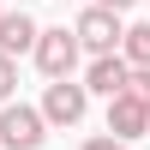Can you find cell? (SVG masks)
<instances>
[{
  "label": "cell",
  "mask_w": 150,
  "mask_h": 150,
  "mask_svg": "<svg viewBox=\"0 0 150 150\" xmlns=\"http://www.w3.org/2000/svg\"><path fill=\"white\" fill-rule=\"evenodd\" d=\"M78 150H126V144H120V138H114V132H102V138H84Z\"/></svg>",
  "instance_id": "cell-10"
},
{
  "label": "cell",
  "mask_w": 150,
  "mask_h": 150,
  "mask_svg": "<svg viewBox=\"0 0 150 150\" xmlns=\"http://www.w3.org/2000/svg\"><path fill=\"white\" fill-rule=\"evenodd\" d=\"M108 132H114L120 144H132V138H150V102L138 90H120V96H108Z\"/></svg>",
  "instance_id": "cell-5"
},
{
  "label": "cell",
  "mask_w": 150,
  "mask_h": 150,
  "mask_svg": "<svg viewBox=\"0 0 150 150\" xmlns=\"http://www.w3.org/2000/svg\"><path fill=\"white\" fill-rule=\"evenodd\" d=\"M12 90H18V60L0 54V102H12Z\"/></svg>",
  "instance_id": "cell-9"
},
{
  "label": "cell",
  "mask_w": 150,
  "mask_h": 150,
  "mask_svg": "<svg viewBox=\"0 0 150 150\" xmlns=\"http://www.w3.org/2000/svg\"><path fill=\"white\" fill-rule=\"evenodd\" d=\"M84 108H90V90H84V84L48 78V90H42V120H48V126H78Z\"/></svg>",
  "instance_id": "cell-4"
},
{
  "label": "cell",
  "mask_w": 150,
  "mask_h": 150,
  "mask_svg": "<svg viewBox=\"0 0 150 150\" xmlns=\"http://www.w3.org/2000/svg\"><path fill=\"white\" fill-rule=\"evenodd\" d=\"M48 120L30 102H0V150H42Z\"/></svg>",
  "instance_id": "cell-1"
},
{
  "label": "cell",
  "mask_w": 150,
  "mask_h": 150,
  "mask_svg": "<svg viewBox=\"0 0 150 150\" xmlns=\"http://www.w3.org/2000/svg\"><path fill=\"white\" fill-rule=\"evenodd\" d=\"M132 84V60L126 54H90V66H84V90L90 96H120Z\"/></svg>",
  "instance_id": "cell-6"
},
{
  "label": "cell",
  "mask_w": 150,
  "mask_h": 150,
  "mask_svg": "<svg viewBox=\"0 0 150 150\" xmlns=\"http://www.w3.org/2000/svg\"><path fill=\"white\" fill-rule=\"evenodd\" d=\"M36 36H42V24L30 18L24 6H12V12H0V54H36Z\"/></svg>",
  "instance_id": "cell-7"
},
{
  "label": "cell",
  "mask_w": 150,
  "mask_h": 150,
  "mask_svg": "<svg viewBox=\"0 0 150 150\" xmlns=\"http://www.w3.org/2000/svg\"><path fill=\"white\" fill-rule=\"evenodd\" d=\"M96 6H114V12H132L138 0H96Z\"/></svg>",
  "instance_id": "cell-12"
},
{
  "label": "cell",
  "mask_w": 150,
  "mask_h": 150,
  "mask_svg": "<svg viewBox=\"0 0 150 150\" xmlns=\"http://www.w3.org/2000/svg\"><path fill=\"white\" fill-rule=\"evenodd\" d=\"M78 54H84V42H78V30H66V24H48V30L36 36V66H42L48 78H72Z\"/></svg>",
  "instance_id": "cell-3"
},
{
  "label": "cell",
  "mask_w": 150,
  "mask_h": 150,
  "mask_svg": "<svg viewBox=\"0 0 150 150\" xmlns=\"http://www.w3.org/2000/svg\"><path fill=\"white\" fill-rule=\"evenodd\" d=\"M18 6H30V0H18Z\"/></svg>",
  "instance_id": "cell-13"
},
{
  "label": "cell",
  "mask_w": 150,
  "mask_h": 150,
  "mask_svg": "<svg viewBox=\"0 0 150 150\" xmlns=\"http://www.w3.org/2000/svg\"><path fill=\"white\" fill-rule=\"evenodd\" d=\"M0 12H6V6H0Z\"/></svg>",
  "instance_id": "cell-14"
},
{
  "label": "cell",
  "mask_w": 150,
  "mask_h": 150,
  "mask_svg": "<svg viewBox=\"0 0 150 150\" xmlns=\"http://www.w3.org/2000/svg\"><path fill=\"white\" fill-rule=\"evenodd\" d=\"M72 30H78V42H84V54H120V36H126V24H120V12L114 6H84L78 12V24H72Z\"/></svg>",
  "instance_id": "cell-2"
},
{
  "label": "cell",
  "mask_w": 150,
  "mask_h": 150,
  "mask_svg": "<svg viewBox=\"0 0 150 150\" xmlns=\"http://www.w3.org/2000/svg\"><path fill=\"white\" fill-rule=\"evenodd\" d=\"M132 90H138L144 102H150V66H132Z\"/></svg>",
  "instance_id": "cell-11"
},
{
  "label": "cell",
  "mask_w": 150,
  "mask_h": 150,
  "mask_svg": "<svg viewBox=\"0 0 150 150\" xmlns=\"http://www.w3.org/2000/svg\"><path fill=\"white\" fill-rule=\"evenodd\" d=\"M120 54H126L132 66H150V24H126V36H120Z\"/></svg>",
  "instance_id": "cell-8"
}]
</instances>
